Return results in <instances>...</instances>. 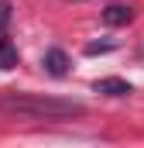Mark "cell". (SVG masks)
<instances>
[{"mask_svg": "<svg viewBox=\"0 0 144 148\" xmlns=\"http://www.w3.org/2000/svg\"><path fill=\"white\" fill-rule=\"evenodd\" d=\"M103 21H107L110 28L130 24V21H134V7H127V3H110L107 10H103Z\"/></svg>", "mask_w": 144, "mask_h": 148, "instance_id": "cell-3", "label": "cell"}, {"mask_svg": "<svg viewBox=\"0 0 144 148\" xmlns=\"http://www.w3.org/2000/svg\"><path fill=\"white\" fill-rule=\"evenodd\" d=\"M45 69L52 76H65L69 73V55H65L62 48H48V52H45Z\"/></svg>", "mask_w": 144, "mask_h": 148, "instance_id": "cell-4", "label": "cell"}, {"mask_svg": "<svg viewBox=\"0 0 144 148\" xmlns=\"http://www.w3.org/2000/svg\"><path fill=\"white\" fill-rule=\"evenodd\" d=\"M7 21H10V3H7V0H0V31L7 28Z\"/></svg>", "mask_w": 144, "mask_h": 148, "instance_id": "cell-7", "label": "cell"}, {"mask_svg": "<svg viewBox=\"0 0 144 148\" xmlns=\"http://www.w3.org/2000/svg\"><path fill=\"white\" fill-rule=\"evenodd\" d=\"M100 52H113V41H89L86 55H100Z\"/></svg>", "mask_w": 144, "mask_h": 148, "instance_id": "cell-6", "label": "cell"}, {"mask_svg": "<svg viewBox=\"0 0 144 148\" xmlns=\"http://www.w3.org/2000/svg\"><path fill=\"white\" fill-rule=\"evenodd\" d=\"M17 66V45L10 38H0V69H14Z\"/></svg>", "mask_w": 144, "mask_h": 148, "instance_id": "cell-5", "label": "cell"}, {"mask_svg": "<svg viewBox=\"0 0 144 148\" xmlns=\"http://www.w3.org/2000/svg\"><path fill=\"white\" fill-rule=\"evenodd\" d=\"M0 110L28 114V117H79L86 107L75 100H52V97H35V93H3Z\"/></svg>", "mask_w": 144, "mask_h": 148, "instance_id": "cell-1", "label": "cell"}, {"mask_svg": "<svg viewBox=\"0 0 144 148\" xmlns=\"http://www.w3.org/2000/svg\"><path fill=\"white\" fill-rule=\"evenodd\" d=\"M93 90H96V93H103V97H127V93H134V86H130L127 79H117V76L96 79V83H93Z\"/></svg>", "mask_w": 144, "mask_h": 148, "instance_id": "cell-2", "label": "cell"}]
</instances>
